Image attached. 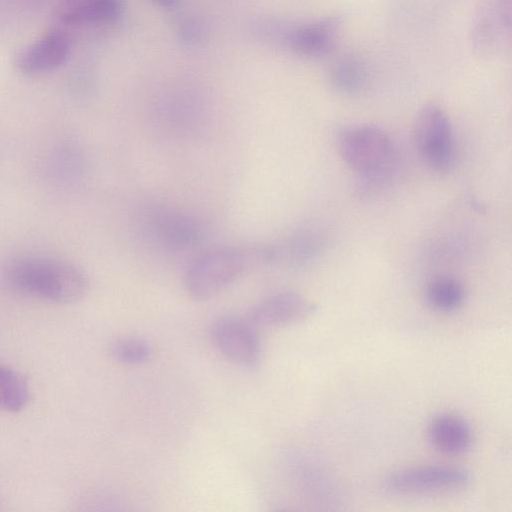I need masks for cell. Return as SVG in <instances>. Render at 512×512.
Here are the masks:
<instances>
[{
	"instance_id": "6da1fadb",
	"label": "cell",
	"mask_w": 512,
	"mask_h": 512,
	"mask_svg": "<svg viewBox=\"0 0 512 512\" xmlns=\"http://www.w3.org/2000/svg\"><path fill=\"white\" fill-rule=\"evenodd\" d=\"M273 262L271 245L225 246L202 251L184 273L186 292L205 301L221 294L253 267Z\"/></svg>"
},
{
	"instance_id": "7a4b0ae2",
	"label": "cell",
	"mask_w": 512,
	"mask_h": 512,
	"mask_svg": "<svg viewBox=\"0 0 512 512\" xmlns=\"http://www.w3.org/2000/svg\"><path fill=\"white\" fill-rule=\"evenodd\" d=\"M5 278L20 293L59 304L80 300L89 285L86 274L74 264L36 255L11 261L6 268Z\"/></svg>"
},
{
	"instance_id": "3957f363",
	"label": "cell",
	"mask_w": 512,
	"mask_h": 512,
	"mask_svg": "<svg viewBox=\"0 0 512 512\" xmlns=\"http://www.w3.org/2000/svg\"><path fill=\"white\" fill-rule=\"evenodd\" d=\"M336 146L342 160L360 176V189L365 194L380 188L395 164L396 151L391 137L375 125L340 128Z\"/></svg>"
},
{
	"instance_id": "277c9868",
	"label": "cell",
	"mask_w": 512,
	"mask_h": 512,
	"mask_svg": "<svg viewBox=\"0 0 512 512\" xmlns=\"http://www.w3.org/2000/svg\"><path fill=\"white\" fill-rule=\"evenodd\" d=\"M132 221L139 238L161 252L191 251L205 237L204 225L198 217L165 203L148 202L139 206Z\"/></svg>"
},
{
	"instance_id": "5b68a950",
	"label": "cell",
	"mask_w": 512,
	"mask_h": 512,
	"mask_svg": "<svg viewBox=\"0 0 512 512\" xmlns=\"http://www.w3.org/2000/svg\"><path fill=\"white\" fill-rule=\"evenodd\" d=\"M341 19L327 16L304 23L264 20L258 24V33L266 39L304 57H322L336 42Z\"/></svg>"
},
{
	"instance_id": "8992f818",
	"label": "cell",
	"mask_w": 512,
	"mask_h": 512,
	"mask_svg": "<svg viewBox=\"0 0 512 512\" xmlns=\"http://www.w3.org/2000/svg\"><path fill=\"white\" fill-rule=\"evenodd\" d=\"M472 477L464 468L445 465H426L401 469L388 474L382 488L398 496H431L463 491Z\"/></svg>"
},
{
	"instance_id": "52a82bcc",
	"label": "cell",
	"mask_w": 512,
	"mask_h": 512,
	"mask_svg": "<svg viewBox=\"0 0 512 512\" xmlns=\"http://www.w3.org/2000/svg\"><path fill=\"white\" fill-rule=\"evenodd\" d=\"M412 133L418 154L431 169L437 172L450 169L454 160L453 130L439 105L429 103L419 110Z\"/></svg>"
},
{
	"instance_id": "ba28073f",
	"label": "cell",
	"mask_w": 512,
	"mask_h": 512,
	"mask_svg": "<svg viewBox=\"0 0 512 512\" xmlns=\"http://www.w3.org/2000/svg\"><path fill=\"white\" fill-rule=\"evenodd\" d=\"M210 336L215 348L231 362L247 368L259 363L261 341L250 320L221 316L212 323Z\"/></svg>"
},
{
	"instance_id": "9c48e42d",
	"label": "cell",
	"mask_w": 512,
	"mask_h": 512,
	"mask_svg": "<svg viewBox=\"0 0 512 512\" xmlns=\"http://www.w3.org/2000/svg\"><path fill=\"white\" fill-rule=\"evenodd\" d=\"M70 36L54 29L19 49L13 57V67L23 76L46 75L63 66L70 57Z\"/></svg>"
},
{
	"instance_id": "30bf717a",
	"label": "cell",
	"mask_w": 512,
	"mask_h": 512,
	"mask_svg": "<svg viewBox=\"0 0 512 512\" xmlns=\"http://www.w3.org/2000/svg\"><path fill=\"white\" fill-rule=\"evenodd\" d=\"M511 0H486L471 30L473 48L485 56L501 52L510 42Z\"/></svg>"
},
{
	"instance_id": "8fae6325",
	"label": "cell",
	"mask_w": 512,
	"mask_h": 512,
	"mask_svg": "<svg viewBox=\"0 0 512 512\" xmlns=\"http://www.w3.org/2000/svg\"><path fill=\"white\" fill-rule=\"evenodd\" d=\"M316 311V304L304 295L285 291L257 303L249 313V320L262 327H283L303 322Z\"/></svg>"
},
{
	"instance_id": "7c38bea8",
	"label": "cell",
	"mask_w": 512,
	"mask_h": 512,
	"mask_svg": "<svg viewBox=\"0 0 512 512\" xmlns=\"http://www.w3.org/2000/svg\"><path fill=\"white\" fill-rule=\"evenodd\" d=\"M124 8V0H61L53 17L65 28L102 25L116 21Z\"/></svg>"
},
{
	"instance_id": "4fadbf2b",
	"label": "cell",
	"mask_w": 512,
	"mask_h": 512,
	"mask_svg": "<svg viewBox=\"0 0 512 512\" xmlns=\"http://www.w3.org/2000/svg\"><path fill=\"white\" fill-rule=\"evenodd\" d=\"M428 438L439 451L449 455H460L470 450L473 432L466 420L460 416L441 413L431 420Z\"/></svg>"
},
{
	"instance_id": "5bb4252c",
	"label": "cell",
	"mask_w": 512,
	"mask_h": 512,
	"mask_svg": "<svg viewBox=\"0 0 512 512\" xmlns=\"http://www.w3.org/2000/svg\"><path fill=\"white\" fill-rule=\"evenodd\" d=\"M321 240L319 235L308 228L299 230L282 244L272 246L273 262H281L290 267L305 265L318 253Z\"/></svg>"
},
{
	"instance_id": "9a60e30c",
	"label": "cell",
	"mask_w": 512,
	"mask_h": 512,
	"mask_svg": "<svg viewBox=\"0 0 512 512\" xmlns=\"http://www.w3.org/2000/svg\"><path fill=\"white\" fill-rule=\"evenodd\" d=\"M330 83L338 92L357 95L363 92L369 81V71L365 62L354 55L340 57L331 67Z\"/></svg>"
},
{
	"instance_id": "2e32d148",
	"label": "cell",
	"mask_w": 512,
	"mask_h": 512,
	"mask_svg": "<svg viewBox=\"0 0 512 512\" xmlns=\"http://www.w3.org/2000/svg\"><path fill=\"white\" fill-rule=\"evenodd\" d=\"M464 299V286L452 277L435 278L426 288V300L437 311H454L463 304Z\"/></svg>"
},
{
	"instance_id": "e0dca14e",
	"label": "cell",
	"mask_w": 512,
	"mask_h": 512,
	"mask_svg": "<svg viewBox=\"0 0 512 512\" xmlns=\"http://www.w3.org/2000/svg\"><path fill=\"white\" fill-rule=\"evenodd\" d=\"M29 397V388L22 375L0 364V411H20L27 405Z\"/></svg>"
},
{
	"instance_id": "ac0fdd59",
	"label": "cell",
	"mask_w": 512,
	"mask_h": 512,
	"mask_svg": "<svg viewBox=\"0 0 512 512\" xmlns=\"http://www.w3.org/2000/svg\"><path fill=\"white\" fill-rule=\"evenodd\" d=\"M152 347L139 337H123L115 340L110 347L112 358L125 365H141L152 357Z\"/></svg>"
},
{
	"instance_id": "d6986e66",
	"label": "cell",
	"mask_w": 512,
	"mask_h": 512,
	"mask_svg": "<svg viewBox=\"0 0 512 512\" xmlns=\"http://www.w3.org/2000/svg\"><path fill=\"white\" fill-rule=\"evenodd\" d=\"M205 31L203 21L194 16H186L178 23L179 37L187 44L200 42L205 35Z\"/></svg>"
},
{
	"instance_id": "ffe728a7",
	"label": "cell",
	"mask_w": 512,
	"mask_h": 512,
	"mask_svg": "<svg viewBox=\"0 0 512 512\" xmlns=\"http://www.w3.org/2000/svg\"><path fill=\"white\" fill-rule=\"evenodd\" d=\"M160 8L172 10L178 7L181 0H150Z\"/></svg>"
}]
</instances>
